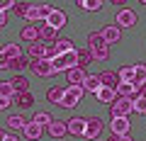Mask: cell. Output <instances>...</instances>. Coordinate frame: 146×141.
Wrapping results in <instances>:
<instances>
[{
  "label": "cell",
  "instance_id": "obj_1",
  "mask_svg": "<svg viewBox=\"0 0 146 141\" xmlns=\"http://www.w3.org/2000/svg\"><path fill=\"white\" fill-rule=\"evenodd\" d=\"M83 95H85V88H83V85H68V88H66V95H63V100H61L58 107H63V110H73V107L83 100Z\"/></svg>",
  "mask_w": 146,
  "mask_h": 141
},
{
  "label": "cell",
  "instance_id": "obj_2",
  "mask_svg": "<svg viewBox=\"0 0 146 141\" xmlns=\"http://www.w3.org/2000/svg\"><path fill=\"white\" fill-rule=\"evenodd\" d=\"M129 112H134V100H131V97H117L115 102L110 105V115H112V119H117V117H127Z\"/></svg>",
  "mask_w": 146,
  "mask_h": 141
},
{
  "label": "cell",
  "instance_id": "obj_3",
  "mask_svg": "<svg viewBox=\"0 0 146 141\" xmlns=\"http://www.w3.org/2000/svg\"><path fill=\"white\" fill-rule=\"evenodd\" d=\"M20 56H22V49L17 44H5V46L0 49V68H5L10 61H15Z\"/></svg>",
  "mask_w": 146,
  "mask_h": 141
},
{
  "label": "cell",
  "instance_id": "obj_4",
  "mask_svg": "<svg viewBox=\"0 0 146 141\" xmlns=\"http://www.w3.org/2000/svg\"><path fill=\"white\" fill-rule=\"evenodd\" d=\"M29 68L34 71L39 78H51L56 71H54V66H51V61H46V58H39V61H32L29 63Z\"/></svg>",
  "mask_w": 146,
  "mask_h": 141
},
{
  "label": "cell",
  "instance_id": "obj_5",
  "mask_svg": "<svg viewBox=\"0 0 146 141\" xmlns=\"http://www.w3.org/2000/svg\"><path fill=\"white\" fill-rule=\"evenodd\" d=\"M58 29H54V27H49L46 22H39V42H44V44H56L58 42Z\"/></svg>",
  "mask_w": 146,
  "mask_h": 141
},
{
  "label": "cell",
  "instance_id": "obj_6",
  "mask_svg": "<svg viewBox=\"0 0 146 141\" xmlns=\"http://www.w3.org/2000/svg\"><path fill=\"white\" fill-rule=\"evenodd\" d=\"M66 78H68V85H85L88 73H85V68L76 66V68H71V71L66 73Z\"/></svg>",
  "mask_w": 146,
  "mask_h": 141
},
{
  "label": "cell",
  "instance_id": "obj_7",
  "mask_svg": "<svg viewBox=\"0 0 146 141\" xmlns=\"http://www.w3.org/2000/svg\"><path fill=\"white\" fill-rule=\"evenodd\" d=\"M100 134H102V119H100V117H90L83 136H85V139H98Z\"/></svg>",
  "mask_w": 146,
  "mask_h": 141
},
{
  "label": "cell",
  "instance_id": "obj_8",
  "mask_svg": "<svg viewBox=\"0 0 146 141\" xmlns=\"http://www.w3.org/2000/svg\"><path fill=\"white\" fill-rule=\"evenodd\" d=\"M136 24V12L124 7V10L117 12V27H134Z\"/></svg>",
  "mask_w": 146,
  "mask_h": 141
},
{
  "label": "cell",
  "instance_id": "obj_9",
  "mask_svg": "<svg viewBox=\"0 0 146 141\" xmlns=\"http://www.w3.org/2000/svg\"><path fill=\"white\" fill-rule=\"evenodd\" d=\"M66 124H68V134H73V136H83V134H85V126H88V119L73 117V119H68Z\"/></svg>",
  "mask_w": 146,
  "mask_h": 141
},
{
  "label": "cell",
  "instance_id": "obj_10",
  "mask_svg": "<svg viewBox=\"0 0 146 141\" xmlns=\"http://www.w3.org/2000/svg\"><path fill=\"white\" fill-rule=\"evenodd\" d=\"M100 34L105 37V42H107V44H117V42H119V37H122V29L117 24H107V27H102Z\"/></svg>",
  "mask_w": 146,
  "mask_h": 141
},
{
  "label": "cell",
  "instance_id": "obj_11",
  "mask_svg": "<svg viewBox=\"0 0 146 141\" xmlns=\"http://www.w3.org/2000/svg\"><path fill=\"white\" fill-rule=\"evenodd\" d=\"M95 97H98L100 102H107V105H112L117 97H119V95H117V90H115V88H107V85H102V88H100L98 93H95Z\"/></svg>",
  "mask_w": 146,
  "mask_h": 141
},
{
  "label": "cell",
  "instance_id": "obj_12",
  "mask_svg": "<svg viewBox=\"0 0 146 141\" xmlns=\"http://www.w3.org/2000/svg\"><path fill=\"white\" fill-rule=\"evenodd\" d=\"M112 134H117V136H127V131H129V119L127 117H117V119H112Z\"/></svg>",
  "mask_w": 146,
  "mask_h": 141
},
{
  "label": "cell",
  "instance_id": "obj_13",
  "mask_svg": "<svg viewBox=\"0 0 146 141\" xmlns=\"http://www.w3.org/2000/svg\"><path fill=\"white\" fill-rule=\"evenodd\" d=\"M66 22H68L66 12H63V10H54V12H51V17L46 20V24H49V27H54V29H61V27H66Z\"/></svg>",
  "mask_w": 146,
  "mask_h": 141
},
{
  "label": "cell",
  "instance_id": "obj_14",
  "mask_svg": "<svg viewBox=\"0 0 146 141\" xmlns=\"http://www.w3.org/2000/svg\"><path fill=\"white\" fill-rule=\"evenodd\" d=\"M117 95H119V97H131V100H136L141 93H139V88L131 85V83H119V85H117Z\"/></svg>",
  "mask_w": 146,
  "mask_h": 141
},
{
  "label": "cell",
  "instance_id": "obj_15",
  "mask_svg": "<svg viewBox=\"0 0 146 141\" xmlns=\"http://www.w3.org/2000/svg\"><path fill=\"white\" fill-rule=\"evenodd\" d=\"M20 39H25V42L34 44L36 39H39V24H29V27H25V29L20 32Z\"/></svg>",
  "mask_w": 146,
  "mask_h": 141
},
{
  "label": "cell",
  "instance_id": "obj_16",
  "mask_svg": "<svg viewBox=\"0 0 146 141\" xmlns=\"http://www.w3.org/2000/svg\"><path fill=\"white\" fill-rule=\"evenodd\" d=\"M46 49H49V44H44V42H34V44H29V54H32V58H34V61H39V58H46Z\"/></svg>",
  "mask_w": 146,
  "mask_h": 141
},
{
  "label": "cell",
  "instance_id": "obj_17",
  "mask_svg": "<svg viewBox=\"0 0 146 141\" xmlns=\"http://www.w3.org/2000/svg\"><path fill=\"white\" fill-rule=\"evenodd\" d=\"M46 131H49V136H54V139H61V136H66V134H68V124L58 119V122H54V124L49 126Z\"/></svg>",
  "mask_w": 146,
  "mask_h": 141
},
{
  "label": "cell",
  "instance_id": "obj_18",
  "mask_svg": "<svg viewBox=\"0 0 146 141\" xmlns=\"http://www.w3.org/2000/svg\"><path fill=\"white\" fill-rule=\"evenodd\" d=\"M63 95H66V88H58V85H54V88L46 90V100H49L51 105H61Z\"/></svg>",
  "mask_w": 146,
  "mask_h": 141
},
{
  "label": "cell",
  "instance_id": "obj_19",
  "mask_svg": "<svg viewBox=\"0 0 146 141\" xmlns=\"http://www.w3.org/2000/svg\"><path fill=\"white\" fill-rule=\"evenodd\" d=\"M42 134H44V126L34 124V122H29V124L25 126V136H27V139H32V141H36V139H42Z\"/></svg>",
  "mask_w": 146,
  "mask_h": 141
},
{
  "label": "cell",
  "instance_id": "obj_20",
  "mask_svg": "<svg viewBox=\"0 0 146 141\" xmlns=\"http://www.w3.org/2000/svg\"><path fill=\"white\" fill-rule=\"evenodd\" d=\"M100 80H102V85L115 88V90H117V85H119V75H115L112 71H102V73H100Z\"/></svg>",
  "mask_w": 146,
  "mask_h": 141
},
{
  "label": "cell",
  "instance_id": "obj_21",
  "mask_svg": "<svg viewBox=\"0 0 146 141\" xmlns=\"http://www.w3.org/2000/svg\"><path fill=\"white\" fill-rule=\"evenodd\" d=\"M134 78H136V68L134 66L119 68V83H131V85H134Z\"/></svg>",
  "mask_w": 146,
  "mask_h": 141
},
{
  "label": "cell",
  "instance_id": "obj_22",
  "mask_svg": "<svg viewBox=\"0 0 146 141\" xmlns=\"http://www.w3.org/2000/svg\"><path fill=\"white\" fill-rule=\"evenodd\" d=\"M10 83H12V88H15V93H17V95L29 93V80H27V78H22V75H15V78H12Z\"/></svg>",
  "mask_w": 146,
  "mask_h": 141
},
{
  "label": "cell",
  "instance_id": "obj_23",
  "mask_svg": "<svg viewBox=\"0 0 146 141\" xmlns=\"http://www.w3.org/2000/svg\"><path fill=\"white\" fill-rule=\"evenodd\" d=\"M136 78H134V85L136 88H146V63H136Z\"/></svg>",
  "mask_w": 146,
  "mask_h": 141
},
{
  "label": "cell",
  "instance_id": "obj_24",
  "mask_svg": "<svg viewBox=\"0 0 146 141\" xmlns=\"http://www.w3.org/2000/svg\"><path fill=\"white\" fill-rule=\"evenodd\" d=\"M78 7L88 10V12H98V10H102V0H78Z\"/></svg>",
  "mask_w": 146,
  "mask_h": 141
},
{
  "label": "cell",
  "instance_id": "obj_25",
  "mask_svg": "<svg viewBox=\"0 0 146 141\" xmlns=\"http://www.w3.org/2000/svg\"><path fill=\"white\" fill-rule=\"evenodd\" d=\"M32 122H34V124H39V126H51L54 124V119H51V115H49V112H36L34 117H32Z\"/></svg>",
  "mask_w": 146,
  "mask_h": 141
},
{
  "label": "cell",
  "instance_id": "obj_26",
  "mask_svg": "<svg viewBox=\"0 0 146 141\" xmlns=\"http://www.w3.org/2000/svg\"><path fill=\"white\" fill-rule=\"evenodd\" d=\"M85 90H88V93H98L100 88H102V80H100V75H88V80H85V85H83Z\"/></svg>",
  "mask_w": 146,
  "mask_h": 141
},
{
  "label": "cell",
  "instance_id": "obj_27",
  "mask_svg": "<svg viewBox=\"0 0 146 141\" xmlns=\"http://www.w3.org/2000/svg\"><path fill=\"white\" fill-rule=\"evenodd\" d=\"M100 46H107V42H105L102 34H98V32L88 34V49H100Z\"/></svg>",
  "mask_w": 146,
  "mask_h": 141
},
{
  "label": "cell",
  "instance_id": "obj_28",
  "mask_svg": "<svg viewBox=\"0 0 146 141\" xmlns=\"http://www.w3.org/2000/svg\"><path fill=\"white\" fill-rule=\"evenodd\" d=\"M5 124L10 126V129H25V126L29 124V122H27L22 115H15V117H7V122H5Z\"/></svg>",
  "mask_w": 146,
  "mask_h": 141
},
{
  "label": "cell",
  "instance_id": "obj_29",
  "mask_svg": "<svg viewBox=\"0 0 146 141\" xmlns=\"http://www.w3.org/2000/svg\"><path fill=\"white\" fill-rule=\"evenodd\" d=\"M54 46H56V54H58V56H61V54H68V51H76V49H73V42H71V39H58Z\"/></svg>",
  "mask_w": 146,
  "mask_h": 141
},
{
  "label": "cell",
  "instance_id": "obj_30",
  "mask_svg": "<svg viewBox=\"0 0 146 141\" xmlns=\"http://www.w3.org/2000/svg\"><path fill=\"white\" fill-rule=\"evenodd\" d=\"M15 102L20 105V107H32V105H34V95L32 93H22V95H15Z\"/></svg>",
  "mask_w": 146,
  "mask_h": 141
},
{
  "label": "cell",
  "instance_id": "obj_31",
  "mask_svg": "<svg viewBox=\"0 0 146 141\" xmlns=\"http://www.w3.org/2000/svg\"><path fill=\"white\" fill-rule=\"evenodd\" d=\"M90 61H93V51L90 49H78V66L85 68V66H90Z\"/></svg>",
  "mask_w": 146,
  "mask_h": 141
},
{
  "label": "cell",
  "instance_id": "obj_32",
  "mask_svg": "<svg viewBox=\"0 0 146 141\" xmlns=\"http://www.w3.org/2000/svg\"><path fill=\"white\" fill-rule=\"evenodd\" d=\"M15 88H12V83L10 80H5V83H0V97H12L15 100Z\"/></svg>",
  "mask_w": 146,
  "mask_h": 141
},
{
  "label": "cell",
  "instance_id": "obj_33",
  "mask_svg": "<svg viewBox=\"0 0 146 141\" xmlns=\"http://www.w3.org/2000/svg\"><path fill=\"white\" fill-rule=\"evenodd\" d=\"M39 7V22H46L49 17H51V12L56 10V7H51V5H46V3H44V5H36Z\"/></svg>",
  "mask_w": 146,
  "mask_h": 141
},
{
  "label": "cell",
  "instance_id": "obj_34",
  "mask_svg": "<svg viewBox=\"0 0 146 141\" xmlns=\"http://www.w3.org/2000/svg\"><path fill=\"white\" fill-rule=\"evenodd\" d=\"M90 51H93V58H98V61H107V58H110V49H107V46L90 49Z\"/></svg>",
  "mask_w": 146,
  "mask_h": 141
},
{
  "label": "cell",
  "instance_id": "obj_35",
  "mask_svg": "<svg viewBox=\"0 0 146 141\" xmlns=\"http://www.w3.org/2000/svg\"><path fill=\"white\" fill-rule=\"evenodd\" d=\"M5 68H12V71H22V68H27V61H25V56H20V58H15V61H10Z\"/></svg>",
  "mask_w": 146,
  "mask_h": 141
},
{
  "label": "cell",
  "instance_id": "obj_36",
  "mask_svg": "<svg viewBox=\"0 0 146 141\" xmlns=\"http://www.w3.org/2000/svg\"><path fill=\"white\" fill-rule=\"evenodd\" d=\"M25 20H27V22H32V24H34V22H39V7H36V5H32Z\"/></svg>",
  "mask_w": 146,
  "mask_h": 141
},
{
  "label": "cell",
  "instance_id": "obj_37",
  "mask_svg": "<svg viewBox=\"0 0 146 141\" xmlns=\"http://www.w3.org/2000/svg\"><path fill=\"white\" fill-rule=\"evenodd\" d=\"M134 110L139 112V115H146V97H141V95H139V97L134 100Z\"/></svg>",
  "mask_w": 146,
  "mask_h": 141
},
{
  "label": "cell",
  "instance_id": "obj_38",
  "mask_svg": "<svg viewBox=\"0 0 146 141\" xmlns=\"http://www.w3.org/2000/svg\"><path fill=\"white\" fill-rule=\"evenodd\" d=\"M29 3H17L15 5V12H17V17H27V12H29Z\"/></svg>",
  "mask_w": 146,
  "mask_h": 141
},
{
  "label": "cell",
  "instance_id": "obj_39",
  "mask_svg": "<svg viewBox=\"0 0 146 141\" xmlns=\"http://www.w3.org/2000/svg\"><path fill=\"white\" fill-rule=\"evenodd\" d=\"M15 5H17V3H12V0H5V3L0 5V12H5V15H7V10H15Z\"/></svg>",
  "mask_w": 146,
  "mask_h": 141
},
{
  "label": "cell",
  "instance_id": "obj_40",
  "mask_svg": "<svg viewBox=\"0 0 146 141\" xmlns=\"http://www.w3.org/2000/svg\"><path fill=\"white\" fill-rule=\"evenodd\" d=\"M12 105V97H0V110H7Z\"/></svg>",
  "mask_w": 146,
  "mask_h": 141
},
{
  "label": "cell",
  "instance_id": "obj_41",
  "mask_svg": "<svg viewBox=\"0 0 146 141\" xmlns=\"http://www.w3.org/2000/svg\"><path fill=\"white\" fill-rule=\"evenodd\" d=\"M107 141H131V139H127V136H117V134H112Z\"/></svg>",
  "mask_w": 146,
  "mask_h": 141
},
{
  "label": "cell",
  "instance_id": "obj_42",
  "mask_svg": "<svg viewBox=\"0 0 146 141\" xmlns=\"http://www.w3.org/2000/svg\"><path fill=\"white\" fill-rule=\"evenodd\" d=\"M0 141H20V139H15V136H10V134H3V136H0Z\"/></svg>",
  "mask_w": 146,
  "mask_h": 141
},
{
  "label": "cell",
  "instance_id": "obj_43",
  "mask_svg": "<svg viewBox=\"0 0 146 141\" xmlns=\"http://www.w3.org/2000/svg\"><path fill=\"white\" fill-rule=\"evenodd\" d=\"M7 24V15H5V12H0V27H5Z\"/></svg>",
  "mask_w": 146,
  "mask_h": 141
},
{
  "label": "cell",
  "instance_id": "obj_44",
  "mask_svg": "<svg viewBox=\"0 0 146 141\" xmlns=\"http://www.w3.org/2000/svg\"><path fill=\"white\" fill-rule=\"evenodd\" d=\"M141 97H146V88H141Z\"/></svg>",
  "mask_w": 146,
  "mask_h": 141
}]
</instances>
